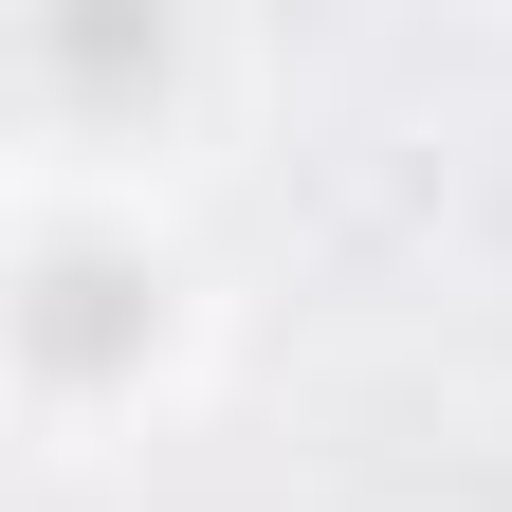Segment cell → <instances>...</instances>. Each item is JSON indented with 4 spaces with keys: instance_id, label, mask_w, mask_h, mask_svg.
Returning a JSON list of instances; mask_svg holds the SVG:
<instances>
[{
    "instance_id": "1",
    "label": "cell",
    "mask_w": 512,
    "mask_h": 512,
    "mask_svg": "<svg viewBox=\"0 0 512 512\" xmlns=\"http://www.w3.org/2000/svg\"><path fill=\"white\" fill-rule=\"evenodd\" d=\"M37 293H55V311H37V348H55V366H92V348L128 330V311H110V275H92V256H55V275H37Z\"/></svg>"
}]
</instances>
